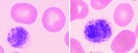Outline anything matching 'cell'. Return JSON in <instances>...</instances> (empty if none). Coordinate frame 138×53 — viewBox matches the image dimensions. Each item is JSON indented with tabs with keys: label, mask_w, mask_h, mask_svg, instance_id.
<instances>
[{
	"label": "cell",
	"mask_w": 138,
	"mask_h": 53,
	"mask_svg": "<svg viewBox=\"0 0 138 53\" xmlns=\"http://www.w3.org/2000/svg\"><path fill=\"white\" fill-rule=\"evenodd\" d=\"M84 33L86 40L93 43L107 41L112 34L110 24L107 20L103 19L88 21L85 25Z\"/></svg>",
	"instance_id": "1"
},
{
	"label": "cell",
	"mask_w": 138,
	"mask_h": 53,
	"mask_svg": "<svg viewBox=\"0 0 138 53\" xmlns=\"http://www.w3.org/2000/svg\"><path fill=\"white\" fill-rule=\"evenodd\" d=\"M66 17L63 11L59 8L52 6L47 9L44 12L42 22L44 28L52 33L60 31L64 27Z\"/></svg>",
	"instance_id": "2"
},
{
	"label": "cell",
	"mask_w": 138,
	"mask_h": 53,
	"mask_svg": "<svg viewBox=\"0 0 138 53\" xmlns=\"http://www.w3.org/2000/svg\"><path fill=\"white\" fill-rule=\"evenodd\" d=\"M38 15L36 8L27 3L15 4L10 11L11 17L15 22L28 25L32 24L36 21Z\"/></svg>",
	"instance_id": "3"
},
{
	"label": "cell",
	"mask_w": 138,
	"mask_h": 53,
	"mask_svg": "<svg viewBox=\"0 0 138 53\" xmlns=\"http://www.w3.org/2000/svg\"><path fill=\"white\" fill-rule=\"evenodd\" d=\"M136 40V36L134 32L127 30H123L113 40L111 49L116 53L127 52L134 47Z\"/></svg>",
	"instance_id": "4"
},
{
	"label": "cell",
	"mask_w": 138,
	"mask_h": 53,
	"mask_svg": "<svg viewBox=\"0 0 138 53\" xmlns=\"http://www.w3.org/2000/svg\"><path fill=\"white\" fill-rule=\"evenodd\" d=\"M30 35L25 28L21 26L12 28L8 32L7 41L12 47L15 48H23L29 41Z\"/></svg>",
	"instance_id": "5"
},
{
	"label": "cell",
	"mask_w": 138,
	"mask_h": 53,
	"mask_svg": "<svg viewBox=\"0 0 138 53\" xmlns=\"http://www.w3.org/2000/svg\"><path fill=\"white\" fill-rule=\"evenodd\" d=\"M134 11L131 5L127 3L119 4L116 8L114 14L115 22L119 26L125 27L133 20Z\"/></svg>",
	"instance_id": "6"
},
{
	"label": "cell",
	"mask_w": 138,
	"mask_h": 53,
	"mask_svg": "<svg viewBox=\"0 0 138 53\" xmlns=\"http://www.w3.org/2000/svg\"><path fill=\"white\" fill-rule=\"evenodd\" d=\"M89 10L88 5L85 2L81 0H71V21L84 19L88 15Z\"/></svg>",
	"instance_id": "7"
},
{
	"label": "cell",
	"mask_w": 138,
	"mask_h": 53,
	"mask_svg": "<svg viewBox=\"0 0 138 53\" xmlns=\"http://www.w3.org/2000/svg\"><path fill=\"white\" fill-rule=\"evenodd\" d=\"M112 0H91V5L94 9L97 10L103 9L108 6Z\"/></svg>",
	"instance_id": "8"
}]
</instances>
